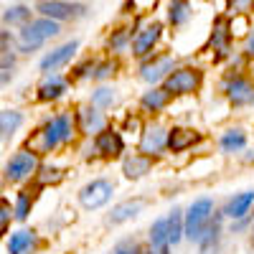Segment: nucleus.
<instances>
[{
	"label": "nucleus",
	"instance_id": "obj_22",
	"mask_svg": "<svg viewBox=\"0 0 254 254\" xmlns=\"http://www.w3.org/2000/svg\"><path fill=\"white\" fill-rule=\"evenodd\" d=\"M165 231H168V242L171 244H178L183 239V214L178 208H173L171 216L165 219Z\"/></svg>",
	"mask_w": 254,
	"mask_h": 254
},
{
	"label": "nucleus",
	"instance_id": "obj_10",
	"mask_svg": "<svg viewBox=\"0 0 254 254\" xmlns=\"http://www.w3.org/2000/svg\"><path fill=\"white\" fill-rule=\"evenodd\" d=\"M76 49H79V41H69V44L54 49L51 54H46L44 59H41V71H51V69L64 66L66 61H71V56L76 54Z\"/></svg>",
	"mask_w": 254,
	"mask_h": 254
},
{
	"label": "nucleus",
	"instance_id": "obj_5",
	"mask_svg": "<svg viewBox=\"0 0 254 254\" xmlns=\"http://www.w3.org/2000/svg\"><path fill=\"white\" fill-rule=\"evenodd\" d=\"M112 183L110 181H104V178H97L92 183H87L81 190H79V201L84 208H99L104 206L110 198H112Z\"/></svg>",
	"mask_w": 254,
	"mask_h": 254
},
{
	"label": "nucleus",
	"instance_id": "obj_6",
	"mask_svg": "<svg viewBox=\"0 0 254 254\" xmlns=\"http://www.w3.org/2000/svg\"><path fill=\"white\" fill-rule=\"evenodd\" d=\"M165 140H168V132L158 125H150L142 130V137H140V153L145 158H153V155H160L165 150Z\"/></svg>",
	"mask_w": 254,
	"mask_h": 254
},
{
	"label": "nucleus",
	"instance_id": "obj_19",
	"mask_svg": "<svg viewBox=\"0 0 254 254\" xmlns=\"http://www.w3.org/2000/svg\"><path fill=\"white\" fill-rule=\"evenodd\" d=\"M122 171L127 178H142L147 171H150V158H145V155H132V158H127L125 165H122Z\"/></svg>",
	"mask_w": 254,
	"mask_h": 254
},
{
	"label": "nucleus",
	"instance_id": "obj_35",
	"mask_svg": "<svg viewBox=\"0 0 254 254\" xmlns=\"http://www.w3.org/2000/svg\"><path fill=\"white\" fill-rule=\"evenodd\" d=\"M247 54L249 56H254V33L249 36V41H247Z\"/></svg>",
	"mask_w": 254,
	"mask_h": 254
},
{
	"label": "nucleus",
	"instance_id": "obj_15",
	"mask_svg": "<svg viewBox=\"0 0 254 254\" xmlns=\"http://www.w3.org/2000/svg\"><path fill=\"white\" fill-rule=\"evenodd\" d=\"M168 102H171V94H168L163 87H155V89H150V92H145L142 99H140V104H142L145 112H160V110L168 107Z\"/></svg>",
	"mask_w": 254,
	"mask_h": 254
},
{
	"label": "nucleus",
	"instance_id": "obj_16",
	"mask_svg": "<svg viewBox=\"0 0 254 254\" xmlns=\"http://www.w3.org/2000/svg\"><path fill=\"white\" fill-rule=\"evenodd\" d=\"M150 249H153V254H168V249H171L168 231H165V219H158L150 226Z\"/></svg>",
	"mask_w": 254,
	"mask_h": 254
},
{
	"label": "nucleus",
	"instance_id": "obj_17",
	"mask_svg": "<svg viewBox=\"0 0 254 254\" xmlns=\"http://www.w3.org/2000/svg\"><path fill=\"white\" fill-rule=\"evenodd\" d=\"M173 69V61L168 59V56H163V59H158V61H153V64H145L142 66V79L145 81H160L163 76H168V71Z\"/></svg>",
	"mask_w": 254,
	"mask_h": 254
},
{
	"label": "nucleus",
	"instance_id": "obj_29",
	"mask_svg": "<svg viewBox=\"0 0 254 254\" xmlns=\"http://www.w3.org/2000/svg\"><path fill=\"white\" fill-rule=\"evenodd\" d=\"M229 36H231V33L226 31V20H216V28H214V36H211V44L219 46V49H221V54H224V49H226Z\"/></svg>",
	"mask_w": 254,
	"mask_h": 254
},
{
	"label": "nucleus",
	"instance_id": "obj_14",
	"mask_svg": "<svg viewBox=\"0 0 254 254\" xmlns=\"http://www.w3.org/2000/svg\"><path fill=\"white\" fill-rule=\"evenodd\" d=\"M64 92H66V79L54 74V76H49V79L38 87V99H41V102H54V99H59Z\"/></svg>",
	"mask_w": 254,
	"mask_h": 254
},
{
	"label": "nucleus",
	"instance_id": "obj_23",
	"mask_svg": "<svg viewBox=\"0 0 254 254\" xmlns=\"http://www.w3.org/2000/svg\"><path fill=\"white\" fill-rule=\"evenodd\" d=\"M140 208H142V201H125V203H120V206L112 208L110 221H112V224H122V221H127V219H132Z\"/></svg>",
	"mask_w": 254,
	"mask_h": 254
},
{
	"label": "nucleus",
	"instance_id": "obj_13",
	"mask_svg": "<svg viewBox=\"0 0 254 254\" xmlns=\"http://www.w3.org/2000/svg\"><path fill=\"white\" fill-rule=\"evenodd\" d=\"M252 203H254V190H244V193L234 196V198L226 203V211H224V214L231 216V219H244V216L249 214Z\"/></svg>",
	"mask_w": 254,
	"mask_h": 254
},
{
	"label": "nucleus",
	"instance_id": "obj_24",
	"mask_svg": "<svg viewBox=\"0 0 254 254\" xmlns=\"http://www.w3.org/2000/svg\"><path fill=\"white\" fill-rule=\"evenodd\" d=\"M33 231H15V234H10V242H8V252L10 254H23L33 247Z\"/></svg>",
	"mask_w": 254,
	"mask_h": 254
},
{
	"label": "nucleus",
	"instance_id": "obj_20",
	"mask_svg": "<svg viewBox=\"0 0 254 254\" xmlns=\"http://www.w3.org/2000/svg\"><path fill=\"white\" fill-rule=\"evenodd\" d=\"M20 125H23V115H20V112H15V110L0 112V140L10 137Z\"/></svg>",
	"mask_w": 254,
	"mask_h": 254
},
{
	"label": "nucleus",
	"instance_id": "obj_4",
	"mask_svg": "<svg viewBox=\"0 0 254 254\" xmlns=\"http://www.w3.org/2000/svg\"><path fill=\"white\" fill-rule=\"evenodd\" d=\"M36 171H38V158H36V153H31V150H18V153L5 163V178H8L10 183L26 181V178H31Z\"/></svg>",
	"mask_w": 254,
	"mask_h": 254
},
{
	"label": "nucleus",
	"instance_id": "obj_3",
	"mask_svg": "<svg viewBox=\"0 0 254 254\" xmlns=\"http://www.w3.org/2000/svg\"><path fill=\"white\" fill-rule=\"evenodd\" d=\"M203 81V74L198 69H190V66H183V69H176L165 76V92L168 94H193Z\"/></svg>",
	"mask_w": 254,
	"mask_h": 254
},
{
	"label": "nucleus",
	"instance_id": "obj_27",
	"mask_svg": "<svg viewBox=\"0 0 254 254\" xmlns=\"http://www.w3.org/2000/svg\"><path fill=\"white\" fill-rule=\"evenodd\" d=\"M115 99H117L115 89H107V87H102V89H97L92 94V104H94V107H112Z\"/></svg>",
	"mask_w": 254,
	"mask_h": 254
},
{
	"label": "nucleus",
	"instance_id": "obj_7",
	"mask_svg": "<svg viewBox=\"0 0 254 254\" xmlns=\"http://www.w3.org/2000/svg\"><path fill=\"white\" fill-rule=\"evenodd\" d=\"M94 147H97V153L99 155H107V158H117L122 155L125 150V140L117 130H112V127H104V130L97 135L94 140Z\"/></svg>",
	"mask_w": 254,
	"mask_h": 254
},
{
	"label": "nucleus",
	"instance_id": "obj_18",
	"mask_svg": "<svg viewBox=\"0 0 254 254\" xmlns=\"http://www.w3.org/2000/svg\"><path fill=\"white\" fill-rule=\"evenodd\" d=\"M79 117H81V130L89 132V135H92V132L99 135L104 127H107V120H104V115L97 112V110H84Z\"/></svg>",
	"mask_w": 254,
	"mask_h": 254
},
{
	"label": "nucleus",
	"instance_id": "obj_12",
	"mask_svg": "<svg viewBox=\"0 0 254 254\" xmlns=\"http://www.w3.org/2000/svg\"><path fill=\"white\" fill-rule=\"evenodd\" d=\"M36 10L41 13V18H49V20H64V18H71L76 15L79 5H71V3H56V0H51V3H38Z\"/></svg>",
	"mask_w": 254,
	"mask_h": 254
},
{
	"label": "nucleus",
	"instance_id": "obj_2",
	"mask_svg": "<svg viewBox=\"0 0 254 254\" xmlns=\"http://www.w3.org/2000/svg\"><path fill=\"white\" fill-rule=\"evenodd\" d=\"M59 31H61V28H59L56 20H49V18H36V20H31V23H26L23 28H20V33H18L20 51L28 54V51L38 49L46 38L56 36Z\"/></svg>",
	"mask_w": 254,
	"mask_h": 254
},
{
	"label": "nucleus",
	"instance_id": "obj_31",
	"mask_svg": "<svg viewBox=\"0 0 254 254\" xmlns=\"http://www.w3.org/2000/svg\"><path fill=\"white\" fill-rule=\"evenodd\" d=\"M10 219H13V208H10V203H8V201H0V234H5V229H8Z\"/></svg>",
	"mask_w": 254,
	"mask_h": 254
},
{
	"label": "nucleus",
	"instance_id": "obj_21",
	"mask_svg": "<svg viewBox=\"0 0 254 254\" xmlns=\"http://www.w3.org/2000/svg\"><path fill=\"white\" fill-rule=\"evenodd\" d=\"M244 145H247V135H244V130H239V127L226 130L221 135V150L224 153H237V150H242Z\"/></svg>",
	"mask_w": 254,
	"mask_h": 254
},
{
	"label": "nucleus",
	"instance_id": "obj_25",
	"mask_svg": "<svg viewBox=\"0 0 254 254\" xmlns=\"http://www.w3.org/2000/svg\"><path fill=\"white\" fill-rule=\"evenodd\" d=\"M51 122H54V127H56L59 142H69V140L74 137V125H71V117H69V115H56Z\"/></svg>",
	"mask_w": 254,
	"mask_h": 254
},
{
	"label": "nucleus",
	"instance_id": "obj_11",
	"mask_svg": "<svg viewBox=\"0 0 254 254\" xmlns=\"http://www.w3.org/2000/svg\"><path fill=\"white\" fill-rule=\"evenodd\" d=\"M193 142H198V132L196 130H188V127H173V130L168 132L165 147H171V153H183Z\"/></svg>",
	"mask_w": 254,
	"mask_h": 254
},
{
	"label": "nucleus",
	"instance_id": "obj_8",
	"mask_svg": "<svg viewBox=\"0 0 254 254\" xmlns=\"http://www.w3.org/2000/svg\"><path fill=\"white\" fill-rule=\"evenodd\" d=\"M226 97L234 107H247V104L254 102V84L249 79H242V76L231 79L226 84Z\"/></svg>",
	"mask_w": 254,
	"mask_h": 254
},
{
	"label": "nucleus",
	"instance_id": "obj_33",
	"mask_svg": "<svg viewBox=\"0 0 254 254\" xmlns=\"http://www.w3.org/2000/svg\"><path fill=\"white\" fill-rule=\"evenodd\" d=\"M110 74H115V64L104 61V64H99V66H97V71H94V79H107Z\"/></svg>",
	"mask_w": 254,
	"mask_h": 254
},
{
	"label": "nucleus",
	"instance_id": "obj_30",
	"mask_svg": "<svg viewBox=\"0 0 254 254\" xmlns=\"http://www.w3.org/2000/svg\"><path fill=\"white\" fill-rule=\"evenodd\" d=\"M168 15H171V23H173V26H181L183 20L188 18V5H186V3H171V10H168Z\"/></svg>",
	"mask_w": 254,
	"mask_h": 254
},
{
	"label": "nucleus",
	"instance_id": "obj_34",
	"mask_svg": "<svg viewBox=\"0 0 254 254\" xmlns=\"http://www.w3.org/2000/svg\"><path fill=\"white\" fill-rule=\"evenodd\" d=\"M115 254H140V247L137 244H120L115 249Z\"/></svg>",
	"mask_w": 254,
	"mask_h": 254
},
{
	"label": "nucleus",
	"instance_id": "obj_9",
	"mask_svg": "<svg viewBox=\"0 0 254 254\" xmlns=\"http://www.w3.org/2000/svg\"><path fill=\"white\" fill-rule=\"evenodd\" d=\"M160 36H163V26H160V23L145 26V28L135 36V41H132V54H135V56H147V54L155 49V44L160 41Z\"/></svg>",
	"mask_w": 254,
	"mask_h": 254
},
{
	"label": "nucleus",
	"instance_id": "obj_1",
	"mask_svg": "<svg viewBox=\"0 0 254 254\" xmlns=\"http://www.w3.org/2000/svg\"><path fill=\"white\" fill-rule=\"evenodd\" d=\"M211 214H214V201L211 198H196L188 206L186 216H183V237L198 242L206 234V226L211 221Z\"/></svg>",
	"mask_w": 254,
	"mask_h": 254
},
{
	"label": "nucleus",
	"instance_id": "obj_28",
	"mask_svg": "<svg viewBox=\"0 0 254 254\" xmlns=\"http://www.w3.org/2000/svg\"><path fill=\"white\" fill-rule=\"evenodd\" d=\"M13 214H15V219L18 221H23V219H28V214H31V196L26 193H18V198H15V208H13Z\"/></svg>",
	"mask_w": 254,
	"mask_h": 254
},
{
	"label": "nucleus",
	"instance_id": "obj_32",
	"mask_svg": "<svg viewBox=\"0 0 254 254\" xmlns=\"http://www.w3.org/2000/svg\"><path fill=\"white\" fill-rule=\"evenodd\" d=\"M127 38H130V33H127L125 28H120V31L110 38V49H112V51H122L125 44H127Z\"/></svg>",
	"mask_w": 254,
	"mask_h": 254
},
{
	"label": "nucleus",
	"instance_id": "obj_26",
	"mask_svg": "<svg viewBox=\"0 0 254 254\" xmlns=\"http://www.w3.org/2000/svg\"><path fill=\"white\" fill-rule=\"evenodd\" d=\"M5 23H10V26H15V23H26V20L31 18V8L28 5H10L8 10H5Z\"/></svg>",
	"mask_w": 254,
	"mask_h": 254
}]
</instances>
